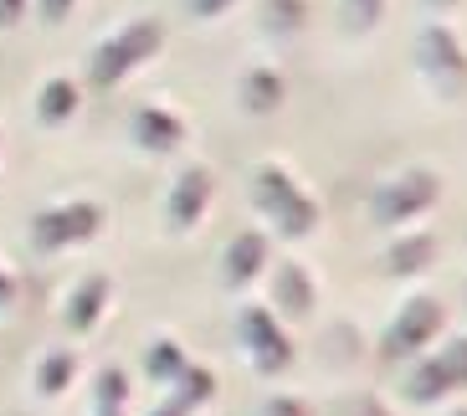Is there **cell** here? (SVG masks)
<instances>
[{
    "label": "cell",
    "mask_w": 467,
    "mask_h": 416,
    "mask_svg": "<svg viewBox=\"0 0 467 416\" xmlns=\"http://www.w3.org/2000/svg\"><path fill=\"white\" fill-rule=\"evenodd\" d=\"M314 226H318V206H314V201H308L303 191L273 216V232H277V236H308Z\"/></svg>",
    "instance_id": "16"
},
{
    "label": "cell",
    "mask_w": 467,
    "mask_h": 416,
    "mask_svg": "<svg viewBox=\"0 0 467 416\" xmlns=\"http://www.w3.org/2000/svg\"><path fill=\"white\" fill-rule=\"evenodd\" d=\"M72 375H78V355L72 349H52L42 360V370H36V386H42V396H57V390H67Z\"/></svg>",
    "instance_id": "20"
},
{
    "label": "cell",
    "mask_w": 467,
    "mask_h": 416,
    "mask_svg": "<svg viewBox=\"0 0 467 416\" xmlns=\"http://www.w3.org/2000/svg\"><path fill=\"white\" fill-rule=\"evenodd\" d=\"M175 406L180 411H191V406H201V401H211V390H216V375L206 370V365H185V370L175 375Z\"/></svg>",
    "instance_id": "17"
},
{
    "label": "cell",
    "mask_w": 467,
    "mask_h": 416,
    "mask_svg": "<svg viewBox=\"0 0 467 416\" xmlns=\"http://www.w3.org/2000/svg\"><path fill=\"white\" fill-rule=\"evenodd\" d=\"M308 21V0H262V26L277 31V36H288Z\"/></svg>",
    "instance_id": "19"
},
{
    "label": "cell",
    "mask_w": 467,
    "mask_h": 416,
    "mask_svg": "<svg viewBox=\"0 0 467 416\" xmlns=\"http://www.w3.org/2000/svg\"><path fill=\"white\" fill-rule=\"evenodd\" d=\"M293 195H298V185H293V175L283 165H262L257 175H252V206H257L262 216H277Z\"/></svg>",
    "instance_id": "12"
},
{
    "label": "cell",
    "mask_w": 467,
    "mask_h": 416,
    "mask_svg": "<svg viewBox=\"0 0 467 416\" xmlns=\"http://www.w3.org/2000/svg\"><path fill=\"white\" fill-rule=\"evenodd\" d=\"M236 334H242V349L257 375H283L293 365V345L283 324L273 319V308H242L236 314Z\"/></svg>",
    "instance_id": "5"
},
{
    "label": "cell",
    "mask_w": 467,
    "mask_h": 416,
    "mask_svg": "<svg viewBox=\"0 0 467 416\" xmlns=\"http://www.w3.org/2000/svg\"><path fill=\"white\" fill-rule=\"evenodd\" d=\"M267 263H273L267 236H262V232H242V236H232V247H226V257H221V277H226L232 288H247Z\"/></svg>",
    "instance_id": "8"
},
{
    "label": "cell",
    "mask_w": 467,
    "mask_h": 416,
    "mask_svg": "<svg viewBox=\"0 0 467 416\" xmlns=\"http://www.w3.org/2000/svg\"><path fill=\"white\" fill-rule=\"evenodd\" d=\"M36 113H42L47 124H62V119H72V113H78V88H72L67 78H52V83L42 88V103H36Z\"/></svg>",
    "instance_id": "18"
},
{
    "label": "cell",
    "mask_w": 467,
    "mask_h": 416,
    "mask_svg": "<svg viewBox=\"0 0 467 416\" xmlns=\"http://www.w3.org/2000/svg\"><path fill=\"white\" fill-rule=\"evenodd\" d=\"M437 365H441V375L452 380V390H462V386H467V334H452V339L441 345Z\"/></svg>",
    "instance_id": "22"
},
{
    "label": "cell",
    "mask_w": 467,
    "mask_h": 416,
    "mask_svg": "<svg viewBox=\"0 0 467 416\" xmlns=\"http://www.w3.org/2000/svg\"><path fill=\"white\" fill-rule=\"evenodd\" d=\"M441 195V175L437 170H400L390 181H380V191L370 195V216L380 226H396V222H411L421 211L437 206Z\"/></svg>",
    "instance_id": "2"
},
{
    "label": "cell",
    "mask_w": 467,
    "mask_h": 416,
    "mask_svg": "<svg viewBox=\"0 0 467 416\" xmlns=\"http://www.w3.org/2000/svg\"><path fill=\"white\" fill-rule=\"evenodd\" d=\"M437 263V236L431 232H406L385 247V273L390 277H416Z\"/></svg>",
    "instance_id": "10"
},
{
    "label": "cell",
    "mask_w": 467,
    "mask_h": 416,
    "mask_svg": "<svg viewBox=\"0 0 467 416\" xmlns=\"http://www.w3.org/2000/svg\"><path fill=\"white\" fill-rule=\"evenodd\" d=\"M349 416H390V411H385L380 401H370V396H359V401L349 406Z\"/></svg>",
    "instance_id": "29"
},
{
    "label": "cell",
    "mask_w": 467,
    "mask_h": 416,
    "mask_svg": "<svg viewBox=\"0 0 467 416\" xmlns=\"http://www.w3.org/2000/svg\"><path fill=\"white\" fill-rule=\"evenodd\" d=\"M124 396H129L124 370H103V375H98V411H119Z\"/></svg>",
    "instance_id": "24"
},
{
    "label": "cell",
    "mask_w": 467,
    "mask_h": 416,
    "mask_svg": "<svg viewBox=\"0 0 467 416\" xmlns=\"http://www.w3.org/2000/svg\"><path fill=\"white\" fill-rule=\"evenodd\" d=\"M211 191H216V181H211V170H185L175 181V191H170V222L175 226H195L201 216H206L211 206Z\"/></svg>",
    "instance_id": "9"
},
{
    "label": "cell",
    "mask_w": 467,
    "mask_h": 416,
    "mask_svg": "<svg viewBox=\"0 0 467 416\" xmlns=\"http://www.w3.org/2000/svg\"><path fill=\"white\" fill-rule=\"evenodd\" d=\"M185 5H191V16H206V21H211V16H221L232 0H185Z\"/></svg>",
    "instance_id": "26"
},
{
    "label": "cell",
    "mask_w": 467,
    "mask_h": 416,
    "mask_svg": "<svg viewBox=\"0 0 467 416\" xmlns=\"http://www.w3.org/2000/svg\"><path fill=\"white\" fill-rule=\"evenodd\" d=\"M144 370H150V380H175V375L185 370V355H180V345L160 339V345H150V355H144Z\"/></svg>",
    "instance_id": "21"
},
{
    "label": "cell",
    "mask_w": 467,
    "mask_h": 416,
    "mask_svg": "<svg viewBox=\"0 0 467 416\" xmlns=\"http://www.w3.org/2000/svg\"><path fill=\"white\" fill-rule=\"evenodd\" d=\"M411 52H416V72H421V83L431 98H441V103L467 98V47L447 21H426L416 31Z\"/></svg>",
    "instance_id": "1"
},
{
    "label": "cell",
    "mask_w": 467,
    "mask_h": 416,
    "mask_svg": "<svg viewBox=\"0 0 467 416\" xmlns=\"http://www.w3.org/2000/svg\"><path fill=\"white\" fill-rule=\"evenodd\" d=\"M134 139L144 150H175L180 139H185V124L165 109H139L134 113Z\"/></svg>",
    "instance_id": "13"
},
{
    "label": "cell",
    "mask_w": 467,
    "mask_h": 416,
    "mask_svg": "<svg viewBox=\"0 0 467 416\" xmlns=\"http://www.w3.org/2000/svg\"><path fill=\"white\" fill-rule=\"evenodd\" d=\"M452 416H467V406H462V411H452Z\"/></svg>",
    "instance_id": "34"
},
{
    "label": "cell",
    "mask_w": 467,
    "mask_h": 416,
    "mask_svg": "<svg viewBox=\"0 0 467 416\" xmlns=\"http://www.w3.org/2000/svg\"><path fill=\"white\" fill-rule=\"evenodd\" d=\"M160 42H165V26L160 21H134V26H124L113 42H103L93 52V83L98 88H109L119 83V78H129V72L139 68V62H150L154 52H160Z\"/></svg>",
    "instance_id": "4"
},
{
    "label": "cell",
    "mask_w": 467,
    "mask_h": 416,
    "mask_svg": "<svg viewBox=\"0 0 467 416\" xmlns=\"http://www.w3.org/2000/svg\"><path fill=\"white\" fill-rule=\"evenodd\" d=\"M344 31H375V21L385 16V0H339Z\"/></svg>",
    "instance_id": "23"
},
{
    "label": "cell",
    "mask_w": 467,
    "mask_h": 416,
    "mask_svg": "<svg viewBox=\"0 0 467 416\" xmlns=\"http://www.w3.org/2000/svg\"><path fill=\"white\" fill-rule=\"evenodd\" d=\"M441 324H447V308H441V298H431V293H416V298H406V304H400V314L390 319V329L380 334V355H385V360L421 355V349L441 334Z\"/></svg>",
    "instance_id": "3"
},
{
    "label": "cell",
    "mask_w": 467,
    "mask_h": 416,
    "mask_svg": "<svg viewBox=\"0 0 467 416\" xmlns=\"http://www.w3.org/2000/svg\"><path fill=\"white\" fill-rule=\"evenodd\" d=\"M72 0H42V21H67Z\"/></svg>",
    "instance_id": "27"
},
{
    "label": "cell",
    "mask_w": 467,
    "mask_h": 416,
    "mask_svg": "<svg viewBox=\"0 0 467 416\" xmlns=\"http://www.w3.org/2000/svg\"><path fill=\"white\" fill-rule=\"evenodd\" d=\"M421 5H426V11H437V16H441V11H452L457 0H421Z\"/></svg>",
    "instance_id": "30"
},
{
    "label": "cell",
    "mask_w": 467,
    "mask_h": 416,
    "mask_svg": "<svg viewBox=\"0 0 467 416\" xmlns=\"http://www.w3.org/2000/svg\"><path fill=\"white\" fill-rule=\"evenodd\" d=\"M154 416H185V411H180V406L170 401V406H160V411H154Z\"/></svg>",
    "instance_id": "32"
},
{
    "label": "cell",
    "mask_w": 467,
    "mask_h": 416,
    "mask_svg": "<svg viewBox=\"0 0 467 416\" xmlns=\"http://www.w3.org/2000/svg\"><path fill=\"white\" fill-rule=\"evenodd\" d=\"M262 416H308V406L293 396H273V401H262Z\"/></svg>",
    "instance_id": "25"
},
{
    "label": "cell",
    "mask_w": 467,
    "mask_h": 416,
    "mask_svg": "<svg viewBox=\"0 0 467 416\" xmlns=\"http://www.w3.org/2000/svg\"><path fill=\"white\" fill-rule=\"evenodd\" d=\"M5 298H11V277L0 273V304H5Z\"/></svg>",
    "instance_id": "31"
},
{
    "label": "cell",
    "mask_w": 467,
    "mask_h": 416,
    "mask_svg": "<svg viewBox=\"0 0 467 416\" xmlns=\"http://www.w3.org/2000/svg\"><path fill=\"white\" fill-rule=\"evenodd\" d=\"M236 98H242L247 113H273L277 103H283V78H277L273 68H252L247 78H242V88H236Z\"/></svg>",
    "instance_id": "15"
},
{
    "label": "cell",
    "mask_w": 467,
    "mask_h": 416,
    "mask_svg": "<svg viewBox=\"0 0 467 416\" xmlns=\"http://www.w3.org/2000/svg\"><path fill=\"white\" fill-rule=\"evenodd\" d=\"M21 11H26V0H0V26H16Z\"/></svg>",
    "instance_id": "28"
},
{
    "label": "cell",
    "mask_w": 467,
    "mask_h": 416,
    "mask_svg": "<svg viewBox=\"0 0 467 416\" xmlns=\"http://www.w3.org/2000/svg\"><path fill=\"white\" fill-rule=\"evenodd\" d=\"M98 416H119V411H98Z\"/></svg>",
    "instance_id": "33"
},
{
    "label": "cell",
    "mask_w": 467,
    "mask_h": 416,
    "mask_svg": "<svg viewBox=\"0 0 467 416\" xmlns=\"http://www.w3.org/2000/svg\"><path fill=\"white\" fill-rule=\"evenodd\" d=\"M98 226H103V211H98L93 201H72V206L42 211V216L31 222V242L52 252V247H67V242H83V236H93Z\"/></svg>",
    "instance_id": "6"
},
{
    "label": "cell",
    "mask_w": 467,
    "mask_h": 416,
    "mask_svg": "<svg viewBox=\"0 0 467 416\" xmlns=\"http://www.w3.org/2000/svg\"><path fill=\"white\" fill-rule=\"evenodd\" d=\"M452 390V380L441 375V365H437V355H426V360H416L411 370H406V380H400V396L411 406H437L441 396Z\"/></svg>",
    "instance_id": "11"
},
{
    "label": "cell",
    "mask_w": 467,
    "mask_h": 416,
    "mask_svg": "<svg viewBox=\"0 0 467 416\" xmlns=\"http://www.w3.org/2000/svg\"><path fill=\"white\" fill-rule=\"evenodd\" d=\"M103 304H109V277H88L83 288L67 298V314H62V319H67L72 334H83V329H93V324H98Z\"/></svg>",
    "instance_id": "14"
},
{
    "label": "cell",
    "mask_w": 467,
    "mask_h": 416,
    "mask_svg": "<svg viewBox=\"0 0 467 416\" xmlns=\"http://www.w3.org/2000/svg\"><path fill=\"white\" fill-rule=\"evenodd\" d=\"M318 304V288H314V277L303 273V263H283L273 267V308L283 314V319H308Z\"/></svg>",
    "instance_id": "7"
}]
</instances>
